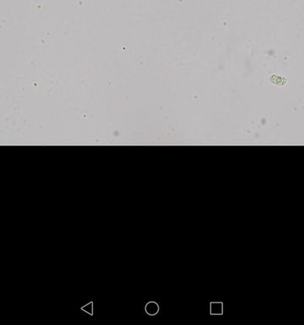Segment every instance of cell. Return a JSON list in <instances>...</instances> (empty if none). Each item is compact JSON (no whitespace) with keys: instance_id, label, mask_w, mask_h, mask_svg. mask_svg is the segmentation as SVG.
Masks as SVG:
<instances>
[{"instance_id":"obj_1","label":"cell","mask_w":304,"mask_h":325,"mask_svg":"<svg viewBox=\"0 0 304 325\" xmlns=\"http://www.w3.org/2000/svg\"><path fill=\"white\" fill-rule=\"evenodd\" d=\"M270 80L271 83L278 85H285L287 84V80L285 78H284L282 76H278V75H271L270 77Z\"/></svg>"},{"instance_id":"obj_2","label":"cell","mask_w":304,"mask_h":325,"mask_svg":"<svg viewBox=\"0 0 304 325\" xmlns=\"http://www.w3.org/2000/svg\"><path fill=\"white\" fill-rule=\"evenodd\" d=\"M146 310H147V312H149L150 314H155L157 312V310H158V306L156 305V303H154V302H150L147 305L146 307Z\"/></svg>"},{"instance_id":"obj_3","label":"cell","mask_w":304,"mask_h":325,"mask_svg":"<svg viewBox=\"0 0 304 325\" xmlns=\"http://www.w3.org/2000/svg\"><path fill=\"white\" fill-rule=\"evenodd\" d=\"M211 311H212V313H221V311H222L221 303H217V307L216 308L215 307L211 306Z\"/></svg>"}]
</instances>
